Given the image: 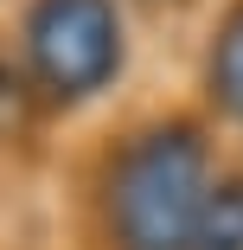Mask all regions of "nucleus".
<instances>
[{
	"label": "nucleus",
	"instance_id": "obj_1",
	"mask_svg": "<svg viewBox=\"0 0 243 250\" xmlns=\"http://www.w3.org/2000/svg\"><path fill=\"white\" fill-rule=\"evenodd\" d=\"M205 141L192 128H154L115 173V231L128 250H192L205 212Z\"/></svg>",
	"mask_w": 243,
	"mask_h": 250
},
{
	"label": "nucleus",
	"instance_id": "obj_2",
	"mask_svg": "<svg viewBox=\"0 0 243 250\" xmlns=\"http://www.w3.org/2000/svg\"><path fill=\"white\" fill-rule=\"evenodd\" d=\"M26 39H32V71L64 96L96 90L122 64V32L109 0H45Z\"/></svg>",
	"mask_w": 243,
	"mask_h": 250
},
{
	"label": "nucleus",
	"instance_id": "obj_3",
	"mask_svg": "<svg viewBox=\"0 0 243 250\" xmlns=\"http://www.w3.org/2000/svg\"><path fill=\"white\" fill-rule=\"evenodd\" d=\"M192 250H243V186H211L199 231H192Z\"/></svg>",
	"mask_w": 243,
	"mask_h": 250
},
{
	"label": "nucleus",
	"instance_id": "obj_4",
	"mask_svg": "<svg viewBox=\"0 0 243 250\" xmlns=\"http://www.w3.org/2000/svg\"><path fill=\"white\" fill-rule=\"evenodd\" d=\"M211 90L230 116H243V7L230 13V26L218 32V52H211Z\"/></svg>",
	"mask_w": 243,
	"mask_h": 250
}]
</instances>
